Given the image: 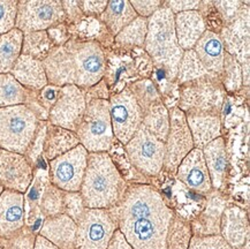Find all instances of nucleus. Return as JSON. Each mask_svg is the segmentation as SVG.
Returning a JSON list of instances; mask_svg holds the SVG:
<instances>
[{
    "instance_id": "obj_46",
    "label": "nucleus",
    "mask_w": 250,
    "mask_h": 249,
    "mask_svg": "<svg viewBox=\"0 0 250 249\" xmlns=\"http://www.w3.org/2000/svg\"><path fill=\"white\" fill-rule=\"evenodd\" d=\"M164 1L159 0H131L130 5L136 12L137 17L149 19L153 13L162 7Z\"/></svg>"
},
{
    "instance_id": "obj_47",
    "label": "nucleus",
    "mask_w": 250,
    "mask_h": 249,
    "mask_svg": "<svg viewBox=\"0 0 250 249\" xmlns=\"http://www.w3.org/2000/svg\"><path fill=\"white\" fill-rule=\"evenodd\" d=\"M60 88L57 85L47 84L46 87H44L42 90L37 91V97L38 101L41 102V104L43 105V107L49 112L50 108L53 106V104L56 103L58 100V96L60 94Z\"/></svg>"
},
{
    "instance_id": "obj_20",
    "label": "nucleus",
    "mask_w": 250,
    "mask_h": 249,
    "mask_svg": "<svg viewBox=\"0 0 250 249\" xmlns=\"http://www.w3.org/2000/svg\"><path fill=\"white\" fill-rule=\"evenodd\" d=\"M220 235L234 249H241L250 238L248 213L238 204H227L220 220Z\"/></svg>"
},
{
    "instance_id": "obj_51",
    "label": "nucleus",
    "mask_w": 250,
    "mask_h": 249,
    "mask_svg": "<svg viewBox=\"0 0 250 249\" xmlns=\"http://www.w3.org/2000/svg\"><path fill=\"white\" fill-rule=\"evenodd\" d=\"M63 12L66 15V24L76 23L82 20L83 13L80 8L78 1H62Z\"/></svg>"
},
{
    "instance_id": "obj_49",
    "label": "nucleus",
    "mask_w": 250,
    "mask_h": 249,
    "mask_svg": "<svg viewBox=\"0 0 250 249\" xmlns=\"http://www.w3.org/2000/svg\"><path fill=\"white\" fill-rule=\"evenodd\" d=\"M47 35H49L50 40L52 41L54 46L63 45L70 38L68 25L66 23L58 24L56 27L51 28V29L47 30Z\"/></svg>"
},
{
    "instance_id": "obj_19",
    "label": "nucleus",
    "mask_w": 250,
    "mask_h": 249,
    "mask_svg": "<svg viewBox=\"0 0 250 249\" xmlns=\"http://www.w3.org/2000/svg\"><path fill=\"white\" fill-rule=\"evenodd\" d=\"M24 225V194L4 189L0 195V238L11 237Z\"/></svg>"
},
{
    "instance_id": "obj_45",
    "label": "nucleus",
    "mask_w": 250,
    "mask_h": 249,
    "mask_svg": "<svg viewBox=\"0 0 250 249\" xmlns=\"http://www.w3.org/2000/svg\"><path fill=\"white\" fill-rule=\"evenodd\" d=\"M213 7L219 13L222 18L224 27L232 23L238 17L240 9L243 6V2L240 1H212Z\"/></svg>"
},
{
    "instance_id": "obj_7",
    "label": "nucleus",
    "mask_w": 250,
    "mask_h": 249,
    "mask_svg": "<svg viewBox=\"0 0 250 249\" xmlns=\"http://www.w3.org/2000/svg\"><path fill=\"white\" fill-rule=\"evenodd\" d=\"M40 120L24 104L0 108V148L24 155Z\"/></svg>"
},
{
    "instance_id": "obj_31",
    "label": "nucleus",
    "mask_w": 250,
    "mask_h": 249,
    "mask_svg": "<svg viewBox=\"0 0 250 249\" xmlns=\"http://www.w3.org/2000/svg\"><path fill=\"white\" fill-rule=\"evenodd\" d=\"M107 154L127 184H151L149 179L143 177L140 172L136 171V168L134 167L129 158H128L126 151H125V146L117 140L107 151Z\"/></svg>"
},
{
    "instance_id": "obj_57",
    "label": "nucleus",
    "mask_w": 250,
    "mask_h": 249,
    "mask_svg": "<svg viewBox=\"0 0 250 249\" xmlns=\"http://www.w3.org/2000/svg\"><path fill=\"white\" fill-rule=\"evenodd\" d=\"M0 249H2V248H1V246H0Z\"/></svg>"
},
{
    "instance_id": "obj_30",
    "label": "nucleus",
    "mask_w": 250,
    "mask_h": 249,
    "mask_svg": "<svg viewBox=\"0 0 250 249\" xmlns=\"http://www.w3.org/2000/svg\"><path fill=\"white\" fill-rule=\"evenodd\" d=\"M142 124L159 141L165 142L169 130V108L164 101L144 111Z\"/></svg>"
},
{
    "instance_id": "obj_50",
    "label": "nucleus",
    "mask_w": 250,
    "mask_h": 249,
    "mask_svg": "<svg viewBox=\"0 0 250 249\" xmlns=\"http://www.w3.org/2000/svg\"><path fill=\"white\" fill-rule=\"evenodd\" d=\"M80 8L83 13V15L86 17H96L99 18L102 13L105 11L108 1H78Z\"/></svg>"
},
{
    "instance_id": "obj_44",
    "label": "nucleus",
    "mask_w": 250,
    "mask_h": 249,
    "mask_svg": "<svg viewBox=\"0 0 250 249\" xmlns=\"http://www.w3.org/2000/svg\"><path fill=\"white\" fill-rule=\"evenodd\" d=\"M188 249H234L222 235H207L197 237L193 235Z\"/></svg>"
},
{
    "instance_id": "obj_29",
    "label": "nucleus",
    "mask_w": 250,
    "mask_h": 249,
    "mask_svg": "<svg viewBox=\"0 0 250 249\" xmlns=\"http://www.w3.org/2000/svg\"><path fill=\"white\" fill-rule=\"evenodd\" d=\"M23 33L17 28L0 36V74L11 73L22 54Z\"/></svg>"
},
{
    "instance_id": "obj_16",
    "label": "nucleus",
    "mask_w": 250,
    "mask_h": 249,
    "mask_svg": "<svg viewBox=\"0 0 250 249\" xmlns=\"http://www.w3.org/2000/svg\"><path fill=\"white\" fill-rule=\"evenodd\" d=\"M174 177L189 189L202 195H208L213 189L202 149L194 148L182 159Z\"/></svg>"
},
{
    "instance_id": "obj_18",
    "label": "nucleus",
    "mask_w": 250,
    "mask_h": 249,
    "mask_svg": "<svg viewBox=\"0 0 250 249\" xmlns=\"http://www.w3.org/2000/svg\"><path fill=\"white\" fill-rule=\"evenodd\" d=\"M207 196L208 201L204 209L190 222L193 235L197 237L220 234V220L229 204L222 190L212 189Z\"/></svg>"
},
{
    "instance_id": "obj_8",
    "label": "nucleus",
    "mask_w": 250,
    "mask_h": 249,
    "mask_svg": "<svg viewBox=\"0 0 250 249\" xmlns=\"http://www.w3.org/2000/svg\"><path fill=\"white\" fill-rule=\"evenodd\" d=\"M125 146L131 164L146 179L159 175L164 166L165 145L141 124L134 136Z\"/></svg>"
},
{
    "instance_id": "obj_25",
    "label": "nucleus",
    "mask_w": 250,
    "mask_h": 249,
    "mask_svg": "<svg viewBox=\"0 0 250 249\" xmlns=\"http://www.w3.org/2000/svg\"><path fill=\"white\" fill-rule=\"evenodd\" d=\"M186 119L196 149H203L208 143L222 136L220 116L210 113H187Z\"/></svg>"
},
{
    "instance_id": "obj_35",
    "label": "nucleus",
    "mask_w": 250,
    "mask_h": 249,
    "mask_svg": "<svg viewBox=\"0 0 250 249\" xmlns=\"http://www.w3.org/2000/svg\"><path fill=\"white\" fill-rule=\"evenodd\" d=\"M209 74H211V73L208 72L205 67L202 65V62H200L194 50L184 51L174 82L178 85H180Z\"/></svg>"
},
{
    "instance_id": "obj_34",
    "label": "nucleus",
    "mask_w": 250,
    "mask_h": 249,
    "mask_svg": "<svg viewBox=\"0 0 250 249\" xmlns=\"http://www.w3.org/2000/svg\"><path fill=\"white\" fill-rule=\"evenodd\" d=\"M146 31H148V19L137 17L117 36H114V42L120 46L144 47Z\"/></svg>"
},
{
    "instance_id": "obj_43",
    "label": "nucleus",
    "mask_w": 250,
    "mask_h": 249,
    "mask_svg": "<svg viewBox=\"0 0 250 249\" xmlns=\"http://www.w3.org/2000/svg\"><path fill=\"white\" fill-rule=\"evenodd\" d=\"M18 13V1H0V36L15 28Z\"/></svg>"
},
{
    "instance_id": "obj_1",
    "label": "nucleus",
    "mask_w": 250,
    "mask_h": 249,
    "mask_svg": "<svg viewBox=\"0 0 250 249\" xmlns=\"http://www.w3.org/2000/svg\"><path fill=\"white\" fill-rule=\"evenodd\" d=\"M110 212L134 249H166V235L174 211L152 184H128Z\"/></svg>"
},
{
    "instance_id": "obj_39",
    "label": "nucleus",
    "mask_w": 250,
    "mask_h": 249,
    "mask_svg": "<svg viewBox=\"0 0 250 249\" xmlns=\"http://www.w3.org/2000/svg\"><path fill=\"white\" fill-rule=\"evenodd\" d=\"M219 78L226 92L239 91L243 87L241 63L232 54L225 52L223 72Z\"/></svg>"
},
{
    "instance_id": "obj_6",
    "label": "nucleus",
    "mask_w": 250,
    "mask_h": 249,
    "mask_svg": "<svg viewBox=\"0 0 250 249\" xmlns=\"http://www.w3.org/2000/svg\"><path fill=\"white\" fill-rule=\"evenodd\" d=\"M75 133L80 140V145L84 146L89 154L107 152L115 141L108 101L91 100L86 102L84 114Z\"/></svg>"
},
{
    "instance_id": "obj_21",
    "label": "nucleus",
    "mask_w": 250,
    "mask_h": 249,
    "mask_svg": "<svg viewBox=\"0 0 250 249\" xmlns=\"http://www.w3.org/2000/svg\"><path fill=\"white\" fill-rule=\"evenodd\" d=\"M78 225L65 213L44 219L38 234L60 249H75Z\"/></svg>"
},
{
    "instance_id": "obj_37",
    "label": "nucleus",
    "mask_w": 250,
    "mask_h": 249,
    "mask_svg": "<svg viewBox=\"0 0 250 249\" xmlns=\"http://www.w3.org/2000/svg\"><path fill=\"white\" fill-rule=\"evenodd\" d=\"M54 47L50 40L47 31H36V33L23 34L22 54L42 60L46 58L50 51Z\"/></svg>"
},
{
    "instance_id": "obj_12",
    "label": "nucleus",
    "mask_w": 250,
    "mask_h": 249,
    "mask_svg": "<svg viewBox=\"0 0 250 249\" xmlns=\"http://www.w3.org/2000/svg\"><path fill=\"white\" fill-rule=\"evenodd\" d=\"M89 152L79 145L59 157L47 162V175L53 186L63 191H80L84 178Z\"/></svg>"
},
{
    "instance_id": "obj_15",
    "label": "nucleus",
    "mask_w": 250,
    "mask_h": 249,
    "mask_svg": "<svg viewBox=\"0 0 250 249\" xmlns=\"http://www.w3.org/2000/svg\"><path fill=\"white\" fill-rule=\"evenodd\" d=\"M35 167L24 155L0 148V186L25 194L33 183Z\"/></svg>"
},
{
    "instance_id": "obj_24",
    "label": "nucleus",
    "mask_w": 250,
    "mask_h": 249,
    "mask_svg": "<svg viewBox=\"0 0 250 249\" xmlns=\"http://www.w3.org/2000/svg\"><path fill=\"white\" fill-rule=\"evenodd\" d=\"M175 34L182 51L193 50L205 31L207 24L198 11L178 13L174 15Z\"/></svg>"
},
{
    "instance_id": "obj_41",
    "label": "nucleus",
    "mask_w": 250,
    "mask_h": 249,
    "mask_svg": "<svg viewBox=\"0 0 250 249\" xmlns=\"http://www.w3.org/2000/svg\"><path fill=\"white\" fill-rule=\"evenodd\" d=\"M86 210L83 197L80 191H65L63 195V213L78 224Z\"/></svg>"
},
{
    "instance_id": "obj_54",
    "label": "nucleus",
    "mask_w": 250,
    "mask_h": 249,
    "mask_svg": "<svg viewBox=\"0 0 250 249\" xmlns=\"http://www.w3.org/2000/svg\"><path fill=\"white\" fill-rule=\"evenodd\" d=\"M34 249H60V248H58L56 245H53L52 242L46 240V239L42 237V235L37 234Z\"/></svg>"
},
{
    "instance_id": "obj_14",
    "label": "nucleus",
    "mask_w": 250,
    "mask_h": 249,
    "mask_svg": "<svg viewBox=\"0 0 250 249\" xmlns=\"http://www.w3.org/2000/svg\"><path fill=\"white\" fill-rule=\"evenodd\" d=\"M86 107L85 90L76 85H63L53 106L49 111L47 123L72 132L78 129Z\"/></svg>"
},
{
    "instance_id": "obj_11",
    "label": "nucleus",
    "mask_w": 250,
    "mask_h": 249,
    "mask_svg": "<svg viewBox=\"0 0 250 249\" xmlns=\"http://www.w3.org/2000/svg\"><path fill=\"white\" fill-rule=\"evenodd\" d=\"M110 118L115 140L126 145L143 120V111L128 87L110 96Z\"/></svg>"
},
{
    "instance_id": "obj_56",
    "label": "nucleus",
    "mask_w": 250,
    "mask_h": 249,
    "mask_svg": "<svg viewBox=\"0 0 250 249\" xmlns=\"http://www.w3.org/2000/svg\"><path fill=\"white\" fill-rule=\"evenodd\" d=\"M2 190H4V188H2L1 186H0V195H1V193H2Z\"/></svg>"
},
{
    "instance_id": "obj_23",
    "label": "nucleus",
    "mask_w": 250,
    "mask_h": 249,
    "mask_svg": "<svg viewBox=\"0 0 250 249\" xmlns=\"http://www.w3.org/2000/svg\"><path fill=\"white\" fill-rule=\"evenodd\" d=\"M205 164L209 171L212 188L222 190L226 184L227 168H229V159H227L226 142L223 136L208 143L202 149Z\"/></svg>"
},
{
    "instance_id": "obj_53",
    "label": "nucleus",
    "mask_w": 250,
    "mask_h": 249,
    "mask_svg": "<svg viewBox=\"0 0 250 249\" xmlns=\"http://www.w3.org/2000/svg\"><path fill=\"white\" fill-rule=\"evenodd\" d=\"M106 249H134L131 245L126 240L124 234L119 229L114 232L113 237L111 238L110 242H108Z\"/></svg>"
},
{
    "instance_id": "obj_17",
    "label": "nucleus",
    "mask_w": 250,
    "mask_h": 249,
    "mask_svg": "<svg viewBox=\"0 0 250 249\" xmlns=\"http://www.w3.org/2000/svg\"><path fill=\"white\" fill-rule=\"evenodd\" d=\"M224 47L227 53L232 54L240 63L249 60V9L245 4L240 9L238 17L232 23L220 30Z\"/></svg>"
},
{
    "instance_id": "obj_27",
    "label": "nucleus",
    "mask_w": 250,
    "mask_h": 249,
    "mask_svg": "<svg viewBox=\"0 0 250 249\" xmlns=\"http://www.w3.org/2000/svg\"><path fill=\"white\" fill-rule=\"evenodd\" d=\"M80 145L75 132L47 123L43 146V158L46 162L59 157Z\"/></svg>"
},
{
    "instance_id": "obj_48",
    "label": "nucleus",
    "mask_w": 250,
    "mask_h": 249,
    "mask_svg": "<svg viewBox=\"0 0 250 249\" xmlns=\"http://www.w3.org/2000/svg\"><path fill=\"white\" fill-rule=\"evenodd\" d=\"M110 90L107 88V83L105 81V79H103L98 83H96L95 85H92L89 89L85 90V97L86 102L91 100H105L108 101L110 98Z\"/></svg>"
},
{
    "instance_id": "obj_33",
    "label": "nucleus",
    "mask_w": 250,
    "mask_h": 249,
    "mask_svg": "<svg viewBox=\"0 0 250 249\" xmlns=\"http://www.w3.org/2000/svg\"><path fill=\"white\" fill-rule=\"evenodd\" d=\"M28 92L11 73L0 74V108L24 104Z\"/></svg>"
},
{
    "instance_id": "obj_3",
    "label": "nucleus",
    "mask_w": 250,
    "mask_h": 249,
    "mask_svg": "<svg viewBox=\"0 0 250 249\" xmlns=\"http://www.w3.org/2000/svg\"><path fill=\"white\" fill-rule=\"evenodd\" d=\"M127 186L107 152L89 154L80 189L88 209H111L124 196Z\"/></svg>"
},
{
    "instance_id": "obj_38",
    "label": "nucleus",
    "mask_w": 250,
    "mask_h": 249,
    "mask_svg": "<svg viewBox=\"0 0 250 249\" xmlns=\"http://www.w3.org/2000/svg\"><path fill=\"white\" fill-rule=\"evenodd\" d=\"M63 195L65 191L53 186L49 181L44 187L40 200L41 215L44 218H49L63 213Z\"/></svg>"
},
{
    "instance_id": "obj_26",
    "label": "nucleus",
    "mask_w": 250,
    "mask_h": 249,
    "mask_svg": "<svg viewBox=\"0 0 250 249\" xmlns=\"http://www.w3.org/2000/svg\"><path fill=\"white\" fill-rule=\"evenodd\" d=\"M11 74L29 91H40L49 84L43 62L24 54L15 62Z\"/></svg>"
},
{
    "instance_id": "obj_22",
    "label": "nucleus",
    "mask_w": 250,
    "mask_h": 249,
    "mask_svg": "<svg viewBox=\"0 0 250 249\" xmlns=\"http://www.w3.org/2000/svg\"><path fill=\"white\" fill-rule=\"evenodd\" d=\"M193 50L208 72L220 76L226 51L219 34L207 30L195 44Z\"/></svg>"
},
{
    "instance_id": "obj_13",
    "label": "nucleus",
    "mask_w": 250,
    "mask_h": 249,
    "mask_svg": "<svg viewBox=\"0 0 250 249\" xmlns=\"http://www.w3.org/2000/svg\"><path fill=\"white\" fill-rule=\"evenodd\" d=\"M164 145L165 155L163 171L174 177L182 159L195 148L186 114L176 106L169 110V130Z\"/></svg>"
},
{
    "instance_id": "obj_32",
    "label": "nucleus",
    "mask_w": 250,
    "mask_h": 249,
    "mask_svg": "<svg viewBox=\"0 0 250 249\" xmlns=\"http://www.w3.org/2000/svg\"><path fill=\"white\" fill-rule=\"evenodd\" d=\"M191 238L190 222L174 212L166 235V249H188Z\"/></svg>"
},
{
    "instance_id": "obj_42",
    "label": "nucleus",
    "mask_w": 250,
    "mask_h": 249,
    "mask_svg": "<svg viewBox=\"0 0 250 249\" xmlns=\"http://www.w3.org/2000/svg\"><path fill=\"white\" fill-rule=\"evenodd\" d=\"M46 124L47 121H40L36 135H35L33 141H31L30 145H29L28 150L24 154L25 158L28 159L29 163H30L34 167H36L40 159L43 158V146L46 133Z\"/></svg>"
},
{
    "instance_id": "obj_10",
    "label": "nucleus",
    "mask_w": 250,
    "mask_h": 249,
    "mask_svg": "<svg viewBox=\"0 0 250 249\" xmlns=\"http://www.w3.org/2000/svg\"><path fill=\"white\" fill-rule=\"evenodd\" d=\"M75 249H106L118 225L108 209H88L78 222Z\"/></svg>"
},
{
    "instance_id": "obj_36",
    "label": "nucleus",
    "mask_w": 250,
    "mask_h": 249,
    "mask_svg": "<svg viewBox=\"0 0 250 249\" xmlns=\"http://www.w3.org/2000/svg\"><path fill=\"white\" fill-rule=\"evenodd\" d=\"M134 98H135L137 104L142 108V111L149 108L151 105L163 102L162 92L159 91L158 87L152 80L150 79H142L139 81L131 82L130 84L127 85Z\"/></svg>"
},
{
    "instance_id": "obj_2",
    "label": "nucleus",
    "mask_w": 250,
    "mask_h": 249,
    "mask_svg": "<svg viewBox=\"0 0 250 249\" xmlns=\"http://www.w3.org/2000/svg\"><path fill=\"white\" fill-rule=\"evenodd\" d=\"M43 65L49 84L76 85L86 90L104 79L106 54L97 41L70 37L50 51Z\"/></svg>"
},
{
    "instance_id": "obj_40",
    "label": "nucleus",
    "mask_w": 250,
    "mask_h": 249,
    "mask_svg": "<svg viewBox=\"0 0 250 249\" xmlns=\"http://www.w3.org/2000/svg\"><path fill=\"white\" fill-rule=\"evenodd\" d=\"M37 234L30 226L24 225L8 238H0V246L2 249H34Z\"/></svg>"
},
{
    "instance_id": "obj_9",
    "label": "nucleus",
    "mask_w": 250,
    "mask_h": 249,
    "mask_svg": "<svg viewBox=\"0 0 250 249\" xmlns=\"http://www.w3.org/2000/svg\"><path fill=\"white\" fill-rule=\"evenodd\" d=\"M62 23H66V15L62 1H18L15 28L23 34L47 31Z\"/></svg>"
},
{
    "instance_id": "obj_5",
    "label": "nucleus",
    "mask_w": 250,
    "mask_h": 249,
    "mask_svg": "<svg viewBox=\"0 0 250 249\" xmlns=\"http://www.w3.org/2000/svg\"><path fill=\"white\" fill-rule=\"evenodd\" d=\"M176 107L187 113H210L220 116L226 90L218 75L209 74L179 85Z\"/></svg>"
},
{
    "instance_id": "obj_52",
    "label": "nucleus",
    "mask_w": 250,
    "mask_h": 249,
    "mask_svg": "<svg viewBox=\"0 0 250 249\" xmlns=\"http://www.w3.org/2000/svg\"><path fill=\"white\" fill-rule=\"evenodd\" d=\"M165 5L171 9L173 14H178L182 12L198 11L201 1H164Z\"/></svg>"
},
{
    "instance_id": "obj_55",
    "label": "nucleus",
    "mask_w": 250,
    "mask_h": 249,
    "mask_svg": "<svg viewBox=\"0 0 250 249\" xmlns=\"http://www.w3.org/2000/svg\"><path fill=\"white\" fill-rule=\"evenodd\" d=\"M241 249H250V238H248L245 242V245L242 246Z\"/></svg>"
},
{
    "instance_id": "obj_4",
    "label": "nucleus",
    "mask_w": 250,
    "mask_h": 249,
    "mask_svg": "<svg viewBox=\"0 0 250 249\" xmlns=\"http://www.w3.org/2000/svg\"><path fill=\"white\" fill-rule=\"evenodd\" d=\"M143 49L156 68L164 71L166 79L174 82L184 51L176 38L174 14L165 2L148 19V31Z\"/></svg>"
},
{
    "instance_id": "obj_28",
    "label": "nucleus",
    "mask_w": 250,
    "mask_h": 249,
    "mask_svg": "<svg viewBox=\"0 0 250 249\" xmlns=\"http://www.w3.org/2000/svg\"><path fill=\"white\" fill-rule=\"evenodd\" d=\"M137 18L136 12L127 0H112L99 17V20L106 27L112 36H117L126 25Z\"/></svg>"
}]
</instances>
